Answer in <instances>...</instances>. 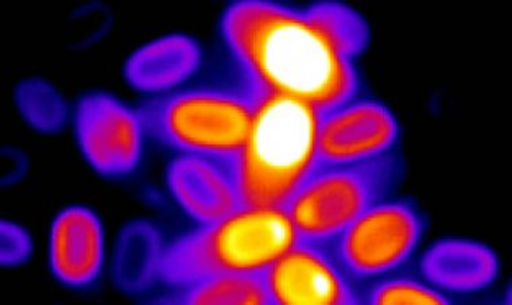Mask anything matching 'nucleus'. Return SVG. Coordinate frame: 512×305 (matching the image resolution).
<instances>
[{"label":"nucleus","instance_id":"17","mask_svg":"<svg viewBox=\"0 0 512 305\" xmlns=\"http://www.w3.org/2000/svg\"><path fill=\"white\" fill-rule=\"evenodd\" d=\"M18 106L38 130L53 131L65 119L64 103L57 92L40 80H31L18 90Z\"/></svg>","mask_w":512,"mask_h":305},{"label":"nucleus","instance_id":"14","mask_svg":"<svg viewBox=\"0 0 512 305\" xmlns=\"http://www.w3.org/2000/svg\"><path fill=\"white\" fill-rule=\"evenodd\" d=\"M181 303L193 305L270 304L263 273H228L182 288Z\"/></svg>","mask_w":512,"mask_h":305},{"label":"nucleus","instance_id":"13","mask_svg":"<svg viewBox=\"0 0 512 305\" xmlns=\"http://www.w3.org/2000/svg\"><path fill=\"white\" fill-rule=\"evenodd\" d=\"M201 49L188 36H166L137 50L127 61L126 76L131 86L146 92L176 87L199 68Z\"/></svg>","mask_w":512,"mask_h":305},{"label":"nucleus","instance_id":"11","mask_svg":"<svg viewBox=\"0 0 512 305\" xmlns=\"http://www.w3.org/2000/svg\"><path fill=\"white\" fill-rule=\"evenodd\" d=\"M104 258V237L98 216L72 207L54 220L50 264L62 283L83 287L98 277Z\"/></svg>","mask_w":512,"mask_h":305},{"label":"nucleus","instance_id":"6","mask_svg":"<svg viewBox=\"0 0 512 305\" xmlns=\"http://www.w3.org/2000/svg\"><path fill=\"white\" fill-rule=\"evenodd\" d=\"M424 234V220L406 200H380L327 246L352 280L378 279L401 268Z\"/></svg>","mask_w":512,"mask_h":305},{"label":"nucleus","instance_id":"7","mask_svg":"<svg viewBox=\"0 0 512 305\" xmlns=\"http://www.w3.org/2000/svg\"><path fill=\"white\" fill-rule=\"evenodd\" d=\"M399 125L386 104L352 98L320 114L318 164H360L391 154Z\"/></svg>","mask_w":512,"mask_h":305},{"label":"nucleus","instance_id":"5","mask_svg":"<svg viewBox=\"0 0 512 305\" xmlns=\"http://www.w3.org/2000/svg\"><path fill=\"white\" fill-rule=\"evenodd\" d=\"M395 175L391 154L360 164H318L285 207L298 239L328 246L363 212L386 198Z\"/></svg>","mask_w":512,"mask_h":305},{"label":"nucleus","instance_id":"15","mask_svg":"<svg viewBox=\"0 0 512 305\" xmlns=\"http://www.w3.org/2000/svg\"><path fill=\"white\" fill-rule=\"evenodd\" d=\"M305 13L347 59L354 61L366 50L370 40L367 23L351 7L339 2H320L309 6Z\"/></svg>","mask_w":512,"mask_h":305},{"label":"nucleus","instance_id":"8","mask_svg":"<svg viewBox=\"0 0 512 305\" xmlns=\"http://www.w3.org/2000/svg\"><path fill=\"white\" fill-rule=\"evenodd\" d=\"M270 304L349 305L362 299L327 246L298 241L263 272Z\"/></svg>","mask_w":512,"mask_h":305},{"label":"nucleus","instance_id":"4","mask_svg":"<svg viewBox=\"0 0 512 305\" xmlns=\"http://www.w3.org/2000/svg\"><path fill=\"white\" fill-rule=\"evenodd\" d=\"M256 96L250 90H190L155 100L141 119L154 137L188 154L235 160L250 134Z\"/></svg>","mask_w":512,"mask_h":305},{"label":"nucleus","instance_id":"10","mask_svg":"<svg viewBox=\"0 0 512 305\" xmlns=\"http://www.w3.org/2000/svg\"><path fill=\"white\" fill-rule=\"evenodd\" d=\"M169 188L178 204L201 225H209L243 207L234 160L182 153L170 165Z\"/></svg>","mask_w":512,"mask_h":305},{"label":"nucleus","instance_id":"1","mask_svg":"<svg viewBox=\"0 0 512 305\" xmlns=\"http://www.w3.org/2000/svg\"><path fill=\"white\" fill-rule=\"evenodd\" d=\"M221 32L254 95L290 96L320 113L355 98V63L337 52L305 10L273 2H238Z\"/></svg>","mask_w":512,"mask_h":305},{"label":"nucleus","instance_id":"2","mask_svg":"<svg viewBox=\"0 0 512 305\" xmlns=\"http://www.w3.org/2000/svg\"><path fill=\"white\" fill-rule=\"evenodd\" d=\"M246 144L234 160L243 207L285 208L318 165L320 111L290 96L255 95Z\"/></svg>","mask_w":512,"mask_h":305},{"label":"nucleus","instance_id":"18","mask_svg":"<svg viewBox=\"0 0 512 305\" xmlns=\"http://www.w3.org/2000/svg\"><path fill=\"white\" fill-rule=\"evenodd\" d=\"M367 301L375 305H445L449 299L430 284L410 279L380 281L368 292Z\"/></svg>","mask_w":512,"mask_h":305},{"label":"nucleus","instance_id":"3","mask_svg":"<svg viewBox=\"0 0 512 305\" xmlns=\"http://www.w3.org/2000/svg\"><path fill=\"white\" fill-rule=\"evenodd\" d=\"M297 241L285 208L242 207L166 247L158 276L185 288L219 274H261Z\"/></svg>","mask_w":512,"mask_h":305},{"label":"nucleus","instance_id":"9","mask_svg":"<svg viewBox=\"0 0 512 305\" xmlns=\"http://www.w3.org/2000/svg\"><path fill=\"white\" fill-rule=\"evenodd\" d=\"M142 129L141 115L108 95L87 96L77 108L81 149L93 168L104 175L133 171L141 157Z\"/></svg>","mask_w":512,"mask_h":305},{"label":"nucleus","instance_id":"19","mask_svg":"<svg viewBox=\"0 0 512 305\" xmlns=\"http://www.w3.org/2000/svg\"><path fill=\"white\" fill-rule=\"evenodd\" d=\"M30 239L18 226L2 223V262L5 265L19 264L30 253Z\"/></svg>","mask_w":512,"mask_h":305},{"label":"nucleus","instance_id":"16","mask_svg":"<svg viewBox=\"0 0 512 305\" xmlns=\"http://www.w3.org/2000/svg\"><path fill=\"white\" fill-rule=\"evenodd\" d=\"M162 249L157 233L149 226L130 227L120 241L118 277L124 287L141 288L159 272Z\"/></svg>","mask_w":512,"mask_h":305},{"label":"nucleus","instance_id":"12","mask_svg":"<svg viewBox=\"0 0 512 305\" xmlns=\"http://www.w3.org/2000/svg\"><path fill=\"white\" fill-rule=\"evenodd\" d=\"M421 273L438 291L471 293L490 287L499 260L490 247L471 239H442L426 250Z\"/></svg>","mask_w":512,"mask_h":305}]
</instances>
